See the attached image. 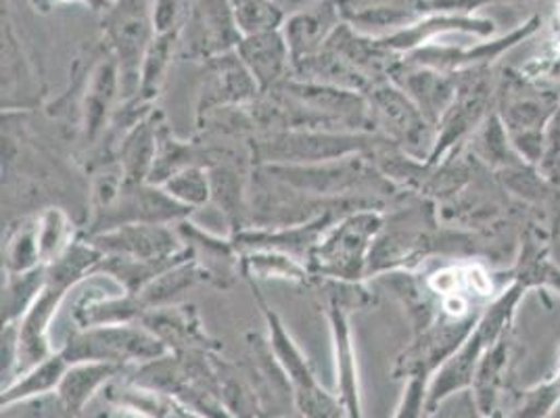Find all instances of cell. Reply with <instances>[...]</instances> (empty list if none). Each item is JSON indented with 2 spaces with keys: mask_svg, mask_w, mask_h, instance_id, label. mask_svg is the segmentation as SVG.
Wrapping results in <instances>:
<instances>
[{
  "mask_svg": "<svg viewBox=\"0 0 560 418\" xmlns=\"http://www.w3.org/2000/svg\"><path fill=\"white\" fill-rule=\"evenodd\" d=\"M261 94L254 76L238 59L236 50L218 55L206 61V73L199 89L197 119L203 126L213 114L222 109H236L252 105Z\"/></svg>",
  "mask_w": 560,
  "mask_h": 418,
  "instance_id": "obj_10",
  "label": "cell"
},
{
  "mask_svg": "<svg viewBox=\"0 0 560 418\" xmlns=\"http://www.w3.org/2000/svg\"><path fill=\"white\" fill-rule=\"evenodd\" d=\"M162 121L164 119L158 112H151L117 140V165L124 174L126 185L149 183L155 155H158V139H160Z\"/></svg>",
  "mask_w": 560,
  "mask_h": 418,
  "instance_id": "obj_18",
  "label": "cell"
},
{
  "mask_svg": "<svg viewBox=\"0 0 560 418\" xmlns=\"http://www.w3.org/2000/svg\"><path fill=\"white\" fill-rule=\"evenodd\" d=\"M119 372H121V367L107 364V362L70 364V369L66 372L55 395L70 413L80 417L96 392L101 387H105L109 381H114Z\"/></svg>",
  "mask_w": 560,
  "mask_h": 418,
  "instance_id": "obj_21",
  "label": "cell"
},
{
  "mask_svg": "<svg viewBox=\"0 0 560 418\" xmlns=\"http://www.w3.org/2000/svg\"><path fill=\"white\" fill-rule=\"evenodd\" d=\"M59 351L70 364L107 362L124 369L160 360L170 353V348L142 323H128L73 328Z\"/></svg>",
  "mask_w": 560,
  "mask_h": 418,
  "instance_id": "obj_5",
  "label": "cell"
},
{
  "mask_svg": "<svg viewBox=\"0 0 560 418\" xmlns=\"http://www.w3.org/2000/svg\"><path fill=\"white\" fill-rule=\"evenodd\" d=\"M38 216L24 218L13 227L2 245V270L4 275H20L43 266L38 243Z\"/></svg>",
  "mask_w": 560,
  "mask_h": 418,
  "instance_id": "obj_25",
  "label": "cell"
},
{
  "mask_svg": "<svg viewBox=\"0 0 560 418\" xmlns=\"http://www.w3.org/2000/svg\"><path fill=\"white\" fill-rule=\"evenodd\" d=\"M264 321L268 326V341L279 360L280 369L287 376V385L291 390V397L302 418H346L348 413L339 397L328 394L327 390L318 383V376L312 371L310 362L305 360L302 349L289 335L287 326L279 314L266 303L256 285H252Z\"/></svg>",
  "mask_w": 560,
  "mask_h": 418,
  "instance_id": "obj_6",
  "label": "cell"
},
{
  "mask_svg": "<svg viewBox=\"0 0 560 418\" xmlns=\"http://www.w3.org/2000/svg\"><path fill=\"white\" fill-rule=\"evenodd\" d=\"M369 101L371 121L376 135L392 140L396 147H404L410 153L419 155L424 144L433 149L435 139H431V124L420 114L412 98L404 93L392 80H376L364 93Z\"/></svg>",
  "mask_w": 560,
  "mask_h": 418,
  "instance_id": "obj_7",
  "label": "cell"
},
{
  "mask_svg": "<svg viewBox=\"0 0 560 418\" xmlns=\"http://www.w3.org/2000/svg\"><path fill=\"white\" fill-rule=\"evenodd\" d=\"M280 183L318 199H373L392 195L389 178L371 155H351L312 165H259Z\"/></svg>",
  "mask_w": 560,
  "mask_h": 418,
  "instance_id": "obj_3",
  "label": "cell"
},
{
  "mask_svg": "<svg viewBox=\"0 0 560 418\" xmlns=\"http://www.w3.org/2000/svg\"><path fill=\"white\" fill-rule=\"evenodd\" d=\"M45 418H78L73 413H70L61 402H59V397L57 395H48L47 399V413H45Z\"/></svg>",
  "mask_w": 560,
  "mask_h": 418,
  "instance_id": "obj_39",
  "label": "cell"
},
{
  "mask_svg": "<svg viewBox=\"0 0 560 418\" xmlns=\"http://www.w3.org/2000/svg\"><path fill=\"white\" fill-rule=\"evenodd\" d=\"M117 98H121V78L116 57L107 53L91 71L82 98V132L89 144L101 139L112 126Z\"/></svg>",
  "mask_w": 560,
  "mask_h": 418,
  "instance_id": "obj_14",
  "label": "cell"
},
{
  "mask_svg": "<svg viewBox=\"0 0 560 418\" xmlns=\"http://www.w3.org/2000/svg\"><path fill=\"white\" fill-rule=\"evenodd\" d=\"M201 158H203V153L195 144L176 139L170 132L167 124L162 121L160 139H158V155H155V163H153L149 183L162 186L165 181H170L174 174H178L185 167L206 165ZM206 167H210V165H206Z\"/></svg>",
  "mask_w": 560,
  "mask_h": 418,
  "instance_id": "obj_28",
  "label": "cell"
},
{
  "mask_svg": "<svg viewBox=\"0 0 560 418\" xmlns=\"http://www.w3.org/2000/svg\"><path fill=\"white\" fill-rule=\"evenodd\" d=\"M203 280H210V275L195 257L190 256L185 262L167 268L158 279L151 280L137 298L149 312L155 307L172 305V302L178 300L187 289Z\"/></svg>",
  "mask_w": 560,
  "mask_h": 418,
  "instance_id": "obj_23",
  "label": "cell"
},
{
  "mask_svg": "<svg viewBox=\"0 0 560 418\" xmlns=\"http://www.w3.org/2000/svg\"><path fill=\"white\" fill-rule=\"evenodd\" d=\"M103 2H105V9H107V7H109L114 0H103Z\"/></svg>",
  "mask_w": 560,
  "mask_h": 418,
  "instance_id": "obj_40",
  "label": "cell"
},
{
  "mask_svg": "<svg viewBox=\"0 0 560 418\" xmlns=\"http://www.w3.org/2000/svg\"><path fill=\"white\" fill-rule=\"evenodd\" d=\"M151 333H155L165 346L176 351H203L208 349V335L203 333L195 307L165 305L149 310L142 321Z\"/></svg>",
  "mask_w": 560,
  "mask_h": 418,
  "instance_id": "obj_19",
  "label": "cell"
},
{
  "mask_svg": "<svg viewBox=\"0 0 560 418\" xmlns=\"http://www.w3.org/2000/svg\"><path fill=\"white\" fill-rule=\"evenodd\" d=\"M192 211L174 201L164 190V186L140 183V185L121 186V193L103 211H96L93 218V227L89 229L91 234L107 233L126 224H178L188 220Z\"/></svg>",
  "mask_w": 560,
  "mask_h": 418,
  "instance_id": "obj_8",
  "label": "cell"
},
{
  "mask_svg": "<svg viewBox=\"0 0 560 418\" xmlns=\"http://www.w3.org/2000/svg\"><path fill=\"white\" fill-rule=\"evenodd\" d=\"M164 190L180 206L190 209L203 208L211 201L210 167L190 165L165 181Z\"/></svg>",
  "mask_w": 560,
  "mask_h": 418,
  "instance_id": "obj_31",
  "label": "cell"
},
{
  "mask_svg": "<svg viewBox=\"0 0 560 418\" xmlns=\"http://www.w3.org/2000/svg\"><path fill=\"white\" fill-rule=\"evenodd\" d=\"M328 323L335 346V367H337V392L339 399L348 413V418L362 417V399H360V379L358 362L351 337L350 307L339 302H328Z\"/></svg>",
  "mask_w": 560,
  "mask_h": 418,
  "instance_id": "obj_17",
  "label": "cell"
},
{
  "mask_svg": "<svg viewBox=\"0 0 560 418\" xmlns=\"http://www.w3.org/2000/svg\"><path fill=\"white\" fill-rule=\"evenodd\" d=\"M479 321L467 318V321H450V318H438L433 325L422 328L415 335V341L401 351L394 367L396 379H433V374L442 369L445 360L465 344L470 330Z\"/></svg>",
  "mask_w": 560,
  "mask_h": 418,
  "instance_id": "obj_11",
  "label": "cell"
},
{
  "mask_svg": "<svg viewBox=\"0 0 560 418\" xmlns=\"http://www.w3.org/2000/svg\"><path fill=\"white\" fill-rule=\"evenodd\" d=\"M560 404V348L557 372L516 395L509 418H550Z\"/></svg>",
  "mask_w": 560,
  "mask_h": 418,
  "instance_id": "obj_32",
  "label": "cell"
},
{
  "mask_svg": "<svg viewBox=\"0 0 560 418\" xmlns=\"http://www.w3.org/2000/svg\"><path fill=\"white\" fill-rule=\"evenodd\" d=\"M518 277H523V279L529 280L532 285H537V282H541V285H546V287H550L552 291H557L560 295V266L559 264H550L548 259H536V262H532L527 268H525V272H521Z\"/></svg>",
  "mask_w": 560,
  "mask_h": 418,
  "instance_id": "obj_37",
  "label": "cell"
},
{
  "mask_svg": "<svg viewBox=\"0 0 560 418\" xmlns=\"http://www.w3.org/2000/svg\"><path fill=\"white\" fill-rule=\"evenodd\" d=\"M493 30V24L488 20H475L468 15H433L419 24L406 25L396 34L389 36H381L376 38L378 45L387 48L389 53H412L417 48L424 47L427 40L435 38L438 34L445 32H472L479 36H488Z\"/></svg>",
  "mask_w": 560,
  "mask_h": 418,
  "instance_id": "obj_20",
  "label": "cell"
},
{
  "mask_svg": "<svg viewBox=\"0 0 560 418\" xmlns=\"http://www.w3.org/2000/svg\"><path fill=\"white\" fill-rule=\"evenodd\" d=\"M429 379L412 376L406 379V387L401 399L397 404L396 417L394 418H429Z\"/></svg>",
  "mask_w": 560,
  "mask_h": 418,
  "instance_id": "obj_34",
  "label": "cell"
},
{
  "mask_svg": "<svg viewBox=\"0 0 560 418\" xmlns=\"http://www.w3.org/2000/svg\"><path fill=\"white\" fill-rule=\"evenodd\" d=\"M178 55H180V30L172 34H155L140 70L139 101L149 105L158 96L167 70L174 57Z\"/></svg>",
  "mask_w": 560,
  "mask_h": 418,
  "instance_id": "obj_27",
  "label": "cell"
},
{
  "mask_svg": "<svg viewBox=\"0 0 560 418\" xmlns=\"http://www.w3.org/2000/svg\"><path fill=\"white\" fill-rule=\"evenodd\" d=\"M341 24L346 22H343L339 0H323L314 7H307L304 11L289 15L280 32L287 40L293 68L323 53L330 36L339 30Z\"/></svg>",
  "mask_w": 560,
  "mask_h": 418,
  "instance_id": "obj_13",
  "label": "cell"
},
{
  "mask_svg": "<svg viewBox=\"0 0 560 418\" xmlns=\"http://www.w3.org/2000/svg\"><path fill=\"white\" fill-rule=\"evenodd\" d=\"M234 50L254 76L261 93H270L279 89L282 82L293 78L291 53L280 30L245 36Z\"/></svg>",
  "mask_w": 560,
  "mask_h": 418,
  "instance_id": "obj_15",
  "label": "cell"
},
{
  "mask_svg": "<svg viewBox=\"0 0 560 418\" xmlns=\"http://www.w3.org/2000/svg\"><path fill=\"white\" fill-rule=\"evenodd\" d=\"M247 279H284L307 282L314 277L304 264L279 252H245L238 262Z\"/></svg>",
  "mask_w": 560,
  "mask_h": 418,
  "instance_id": "obj_29",
  "label": "cell"
},
{
  "mask_svg": "<svg viewBox=\"0 0 560 418\" xmlns=\"http://www.w3.org/2000/svg\"><path fill=\"white\" fill-rule=\"evenodd\" d=\"M234 24L241 36H256L282 30L284 11L277 0H231Z\"/></svg>",
  "mask_w": 560,
  "mask_h": 418,
  "instance_id": "obj_30",
  "label": "cell"
},
{
  "mask_svg": "<svg viewBox=\"0 0 560 418\" xmlns=\"http://www.w3.org/2000/svg\"><path fill=\"white\" fill-rule=\"evenodd\" d=\"M47 285V264L20 275H4L2 325L20 323Z\"/></svg>",
  "mask_w": 560,
  "mask_h": 418,
  "instance_id": "obj_26",
  "label": "cell"
},
{
  "mask_svg": "<svg viewBox=\"0 0 560 418\" xmlns=\"http://www.w3.org/2000/svg\"><path fill=\"white\" fill-rule=\"evenodd\" d=\"M0 360H2V390H7L15 376L20 364V323L2 325V346H0Z\"/></svg>",
  "mask_w": 560,
  "mask_h": 418,
  "instance_id": "obj_35",
  "label": "cell"
},
{
  "mask_svg": "<svg viewBox=\"0 0 560 418\" xmlns=\"http://www.w3.org/2000/svg\"><path fill=\"white\" fill-rule=\"evenodd\" d=\"M38 243L43 264H50L61 256L71 243V222L63 209L48 208L38 216Z\"/></svg>",
  "mask_w": 560,
  "mask_h": 418,
  "instance_id": "obj_33",
  "label": "cell"
},
{
  "mask_svg": "<svg viewBox=\"0 0 560 418\" xmlns=\"http://www.w3.org/2000/svg\"><path fill=\"white\" fill-rule=\"evenodd\" d=\"M185 22V11L180 0H155L153 4V27L155 34L178 32Z\"/></svg>",
  "mask_w": 560,
  "mask_h": 418,
  "instance_id": "obj_36",
  "label": "cell"
},
{
  "mask_svg": "<svg viewBox=\"0 0 560 418\" xmlns=\"http://www.w3.org/2000/svg\"><path fill=\"white\" fill-rule=\"evenodd\" d=\"M70 362L61 351H55L45 362L15 379L7 390H2V404L30 399V397H47L57 394Z\"/></svg>",
  "mask_w": 560,
  "mask_h": 418,
  "instance_id": "obj_24",
  "label": "cell"
},
{
  "mask_svg": "<svg viewBox=\"0 0 560 418\" xmlns=\"http://www.w3.org/2000/svg\"><path fill=\"white\" fill-rule=\"evenodd\" d=\"M89 241L103 257H128L140 262L170 259L187 252L183 236L165 224H126L107 233L91 234Z\"/></svg>",
  "mask_w": 560,
  "mask_h": 418,
  "instance_id": "obj_12",
  "label": "cell"
},
{
  "mask_svg": "<svg viewBox=\"0 0 560 418\" xmlns=\"http://www.w3.org/2000/svg\"><path fill=\"white\" fill-rule=\"evenodd\" d=\"M383 222L385 213L378 209H355L341 216L318 241L307 270L323 279L360 282L369 272V257Z\"/></svg>",
  "mask_w": 560,
  "mask_h": 418,
  "instance_id": "obj_4",
  "label": "cell"
},
{
  "mask_svg": "<svg viewBox=\"0 0 560 418\" xmlns=\"http://www.w3.org/2000/svg\"><path fill=\"white\" fill-rule=\"evenodd\" d=\"M241 38L231 0H192L180 27L178 57L210 61L234 50Z\"/></svg>",
  "mask_w": 560,
  "mask_h": 418,
  "instance_id": "obj_9",
  "label": "cell"
},
{
  "mask_svg": "<svg viewBox=\"0 0 560 418\" xmlns=\"http://www.w3.org/2000/svg\"><path fill=\"white\" fill-rule=\"evenodd\" d=\"M534 285L529 280L516 277L513 285L491 303L488 310L481 312L475 328L470 330L465 344L456 349L442 369L433 374L429 381V410L431 415L444 404L450 395L463 390H470L475 381V372L479 369L481 358L488 353V349L506 335L509 325L513 321L516 305L525 298V293Z\"/></svg>",
  "mask_w": 560,
  "mask_h": 418,
  "instance_id": "obj_1",
  "label": "cell"
},
{
  "mask_svg": "<svg viewBox=\"0 0 560 418\" xmlns=\"http://www.w3.org/2000/svg\"><path fill=\"white\" fill-rule=\"evenodd\" d=\"M211 201L222 209L233 236L249 224V186L233 165H211Z\"/></svg>",
  "mask_w": 560,
  "mask_h": 418,
  "instance_id": "obj_22",
  "label": "cell"
},
{
  "mask_svg": "<svg viewBox=\"0 0 560 418\" xmlns=\"http://www.w3.org/2000/svg\"><path fill=\"white\" fill-rule=\"evenodd\" d=\"M389 80L412 98L420 114L427 117L433 128L440 126L458 93V82L452 76L420 66H412L410 70H399L394 66L389 71Z\"/></svg>",
  "mask_w": 560,
  "mask_h": 418,
  "instance_id": "obj_16",
  "label": "cell"
},
{
  "mask_svg": "<svg viewBox=\"0 0 560 418\" xmlns=\"http://www.w3.org/2000/svg\"><path fill=\"white\" fill-rule=\"evenodd\" d=\"M47 397H30L2 404V418H45Z\"/></svg>",
  "mask_w": 560,
  "mask_h": 418,
  "instance_id": "obj_38",
  "label": "cell"
},
{
  "mask_svg": "<svg viewBox=\"0 0 560 418\" xmlns=\"http://www.w3.org/2000/svg\"><path fill=\"white\" fill-rule=\"evenodd\" d=\"M394 144L373 132L343 130H268L249 142L256 165H312L351 155H371Z\"/></svg>",
  "mask_w": 560,
  "mask_h": 418,
  "instance_id": "obj_2",
  "label": "cell"
}]
</instances>
